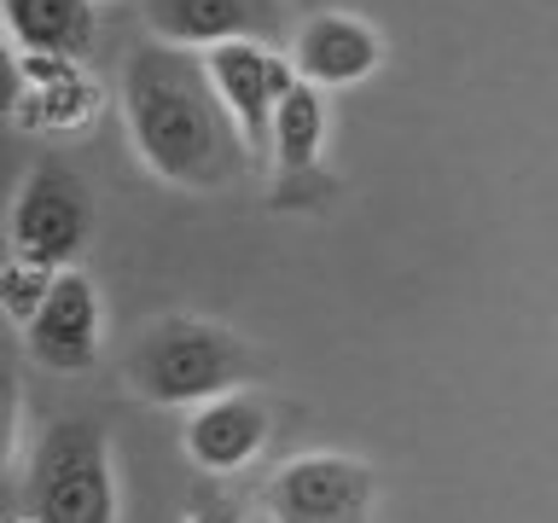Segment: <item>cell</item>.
<instances>
[{"label":"cell","instance_id":"1","mask_svg":"<svg viewBox=\"0 0 558 523\" xmlns=\"http://www.w3.org/2000/svg\"><path fill=\"white\" fill-rule=\"evenodd\" d=\"M122 117L129 139L163 186L181 192H227L251 169L239 122L209 82L204 59H186L181 47H134L122 64Z\"/></svg>","mask_w":558,"mask_h":523},{"label":"cell","instance_id":"6","mask_svg":"<svg viewBox=\"0 0 558 523\" xmlns=\"http://www.w3.org/2000/svg\"><path fill=\"white\" fill-rule=\"evenodd\" d=\"M204 70H209V82H216L227 117L239 122L251 157L262 146H274V111H279V99L291 94V82H296L291 59H279V52H268L262 41H233V47L209 52Z\"/></svg>","mask_w":558,"mask_h":523},{"label":"cell","instance_id":"4","mask_svg":"<svg viewBox=\"0 0 558 523\" xmlns=\"http://www.w3.org/2000/svg\"><path fill=\"white\" fill-rule=\"evenodd\" d=\"M94 239V198L82 174L64 169L59 157H41L24 186L12 192L7 209V256H29L47 268H76V256Z\"/></svg>","mask_w":558,"mask_h":523},{"label":"cell","instance_id":"10","mask_svg":"<svg viewBox=\"0 0 558 523\" xmlns=\"http://www.w3.org/2000/svg\"><path fill=\"white\" fill-rule=\"evenodd\" d=\"M378 64H384L378 29L361 24V17H349V12H314L308 24L291 35V70L303 82H314L320 94L326 87L366 82Z\"/></svg>","mask_w":558,"mask_h":523},{"label":"cell","instance_id":"16","mask_svg":"<svg viewBox=\"0 0 558 523\" xmlns=\"http://www.w3.org/2000/svg\"><path fill=\"white\" fill-rule=\"evenodd\" d=\"M12 523H41V518H29V512H24V518H12Z\"/></svg>","mask_w":558,"mask_h":523},{"label":"cell","instance_id":"9","mask_svg":"<svg viewBox=\"0 0 558 523\" xmlns=\"http://www.w3.org/2000/svg\"><path fill=\"white\" fill-rule=\"evenodd\" d=\"M279 17V0H146V29L163 47H233V41H262Z\"/></svg>","mask_w":558,"mask_h":523},{"label":"cell","instance_id":"7","mask_svg":"<svg viewBox=\"0 0 558 523\" xmlns=\"http://www.w3.org/2000/svg\"><path fill=\"white\" fill-rule=\"evenodd\" d=\"M268 436H274L268 401H256L251 390H233V396H216V401L186 413L181 448L204 477H233V471H244L268 448Z\"/></svg>","mask_w":558,"mask_h":523},{"label":"cell","instance_id":"3","mask_svg":"<svg viewBox=\"0 0 558 523\" xmlns=\"http://www.w3.org/2000/svg\"><path fill=\"white\" fill-rule=\"evenodd\" d=\"M24 512L41 523H117V460L99 418H52L24 465Z\"/></svg>","mask_w":558,"mask_h":523},{"label":"cell","instance_id":"8","mask_svg":"<svg viewBox=\"0 0 558 523\" xmlns=\"http://www.w3.org/2000/svg\"><path fill=\"white\" fill-rule=\"evenodd\" d=\"M99 326H105V314H99L94 279L82 268H64L52 296H47V308L29 320L24 343L47 373H87L99 355Z\"/></svg>","mask_w":558,"mask_h":523},{"label":"cell","instance_id":"11","mask_svg":"<svg viewBox=\"0 0 558 523\" xmlns=\"http://www.w3.org/2000/svg\"><path fill=\"white\" fill-rule=\"evenodd\" d=\"M7 7L12 52H47V59H82L94 47V0H0Z\"/></svg>","mask_w":558,"mask_h":523},{"label":"cell","instance_id":"12","mask_svg":"<svg viewBox=\"0 0 558 523\" xmlns=\"http://www.w3.org/2000/svg\"><path fill=\"white\" fill-rule=\"evenodd\" d=\"M12 129L24 134H76L99 117V82L70 70L59 82H12Z\"/></svg>","mask_w":558,"mask_h":523},{"label":"cell","instance_id":"14","mask_svg":"<svg viewBox=\"0 0 558 523\" xmlns=\"http://www.w3.org/2000/svg\"><path fill=\"white\" fill-rule=\"evenodd\" d=\"M59 273L64 268H47V262H29V256H7V268H0V308H7V320L17 331H29V320L47 308Z\"/></svg>","mask_w":558,"mask_h":523},{"label":"cell","instance_id":"5","mask_svg":"<svg viewBox=\"0 0 558 523\" xmlns=\"http://www.w3.org/2000/svg\"><path fill=\"white\" fill-rule=\"evenodd\" d=\"M378 500V477L349 453H296L268 483L274 523H366Z\"/></svg>","mask_w":558,"mask_h":523},{"label":"cell","instance_id":"13","mask_svg":"<svg viewBox=\"0 0 558 523\" xmlns=\"http://www.w3.org/2000/svg\"><path fill=\"white\" fill-rule=\"evenodd\" d=\"M326 151V94L314 82L296 76L291 94L279 99L274 111V157H279V174L286 181H296V174H308L314 163H320Z\"/></svg>","mask_w":558,"mask_h":523},{"label":"cell","instance_id":"2","mask_svg":"<svg viewBox=\"0 0 558 523\" xmlns=\"http://www.w3.org/2000/svg\"><path fill=\"white\" fill-rule=\"evenodd\" d=\"M251 373V343L216 320H186V314L157 320L129 355V390L151 408H204L216 396H233Z\"/></svg>","mask_w":558,"mask_h":523},{"label":"cell","instance_id":"15","mask_svg":"<svg viewBox=\"0 0 558 523\" xmlns=\"http://www.w3.org/2000/svg\"><path fill=\"white\" fill-rule=\"evenodd\" d=\"M181 523H244V506L227 495V488L198 483V488H192V500H186V512H181Z\"/></svg>","mask_w":558,"mask_h":523}]
</instances>
